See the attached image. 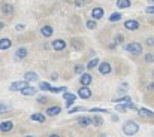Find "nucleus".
Returning a JSON list of instances; mask_svg holds the SVG:
<instances>
[{
    "label": "nucleus",
    "instance_id": "nucleus-1",
    "mask_svg": "<svg viewBox=\"0 0 154 137\" xmlns=\"http://www.w3.org/2000/svg\"><path fill=\"white\" fill-rule=\"evenodd\" d=\"M121 130H123V133H124L126 136H135V134H138V131H139V125H138L135 121L127 119V121L123 124Z\"/></svg>",
    "mask_w": 154,
    "mask_h": 137
},
{
    "label": "nucleus",
    "instance_id": "nucleus-2",
    "mask_svg": "<svg viewBox=\"0 0 154 137\" xmlns=\"http://www.w3.org/2000/svg\"><path fill=\"white\" fill-rule=\"evenodd\" d=\"M123 48H124V51H127V52H132V54H136V55L142 54V45H141V43H138V42L126 43V45L123 46Z\"/></svg>",
    "mask_w": 154,
    "mask_h": 137
},
{
    "label": "nucleus",
    "instance_id": "nucleus-3",
    "mask_svg": "<svg viewBox=\"0 0 154 137\" xmlns=\"http://www.w3.org/2000/svg\"><path fill=\"white\" fill-rule=\"evenodd\" d=\"M93 82V76H91V73H82V75H79V84H81V87H88L90 84Z\"/></svg>",
    "mask_w": 154,
    "mask_h": 137
},
{
    "label": "nucleus",
    "instance_id": "nucleus-4",
    "mask_svg": "<svg viewBox=\"0 0 154 137\" xmlns=\"http://www.w3.org/2000/svg\"><path fill=\"white\" fill-rule=\"evenodd\" d=\"M97 69H99V73H100V75H109V73L112 72V66H111L108 61L99 63V64H97Z\"/></svg>",
    "mask_w": 154,
    "mask_h": 137
},
{
    "label": "nucleus",
    "instance_id": "nucleus-5",
    "mask_svg": "<svg viewBox=\"0 0 154 137\" xmlns=\"http://www.w3.org/2000/svg\"><path fill=\"white\" fill-rule=\"evenodd\" d=\"M124 28L129 30V31H135L139 28V21L136 19H126L124 21Z\"/></svg>",
    "mask_w": 154,
    "mask_h": 137
},
{
    "label": "nucleus",
    "instance_id": "nucleus-6",
    "mask_svg": "<svg viewBox=\"0 0 154 137\" xmlns=\"http://www.w3.org/2000/svg\"><path fill=\"white\" fill-rule=\"evenodd\" d=\"M26 85H29L26 81H17V82H12V84H11V87H9V91L18 92L20 90H23Z\"/></svg>",
    "mask_w": 154,
    "mask_h": 137
},
{
    "label": "nucleus",
    "instance_id": "nucleus-7",
    "mask_svg": "<svg viewBox=\"0 0 154 137\" xmlns=\"http://www.w3.org/2000/svg\"><path fill=\"white\" fill-rule=\"evenodd\" d=\"M78 97L82 98V100H88L91 97V90L88 87H79L78 90Z\"/></svg>",
    "mask_w": 154,
    "mask_h": 137
},
{
    "label": "nucleus",
    "instance_id": "nucleus-8",
    "mask_svg": "<svg viewBox=\"0 0 154 137\" xmlns=\"http://www.w3.org/2000/svg\"><path fill=\"white\" fill-rule=\"evenodd\" d=\"M51 46L54 51H63V49H66V40H63V39H55L54 42H51Z\"/></svg>",
    "mask_w": 154,
    "mask_h": 137
},
{
    "label": "nucleus",
    "instance_id": "nucleus-9",
    "mask_svg": "<svg viewBox=\"0 0 154 137\" xmlns=\"http://www.w3.org/2000/svg\"><path fill=\"white\" fill-rule=\"evenodd\" d=\"M14 130V122L12 121H2L0 122V131L2 133H9Z\"/></svg>",
    "mask_w": 154,
    "mask_h": 137
},
{
    "label": "nucleus",
    "instance_id": "nucleus-10",
    "mask_svg": "<svg viewBox=\"0 0 154 137\" xmlns=\"http://www.w3.org/2000/svg\"><path fill=\"white\" fill-rule=\"evenodd\" d=\"M20 92H21L24 97H30V95H35V94L38 92V88H35V87H32V85H26L23 90H20Z\"/></svg>",
    "mask_w": 154,
    "mask_h": 137
},
{
    "label": "nucleus",
    "instance_id": "nucleus-11",
    "mask_svg": "<svg viewBox=\"0 0 154 137\" xmlns=\"http://www.w3.org/2000/svg\"><path fill=\"white\" fill-rule=\"evenodd\" d=\"M24 81L29 84V82H38L39 81V76L36 72H26L24 73Z\"/></svg>",
    "mask_w": 154,
    "mask_h": 137
},
{
    "label": "nucleus",
    "instance_id": "nucleus-12",
    "mask_svg": "<svg viewBox=\"0 0 154 137\" xmlns=\"http://www.w3.org/2000/svg\"><path fill=\"white\" fill-rule=\"evenodd\" d=\"M136 112H138L141 116H144V118H154V112L150 110V109H147V107H138Z\"/></svg>",
    "mask_w": 154,
    "mask_h": 137
},
{
    "label": "nucleus",
    "instance_id": "nucleus-13",
    "mask_svg": "<svg viewBox=\"0 0 154 137\" xmlns=\"http://www.w3.org/2000/svg\"><path fill=\"white\" fill-rule=\"evenodd\" d=\"M29 55V51H27V48H24V46H21V48H18L17 51H15V58L17 60H23V58H26Z\"/></svg>",
    "mask_w": 154,
    "mask_h": 137
},
{
    "label": "nucleus",
    "instance_id": "nucleus-14",
    "mask_svg": "<svg viewBox=\"0 0 154 137\" xmlns=\"http://www.w3.org/2000/svg\"><path fill=\"white\" fill-rule=\"evenodd\" d=\"M30 119L35 121V122H41V124H44V122L47 121V116H45L44 113H41V112H36V113L30 115Z\"/></svg>",
    "mask_w": 154,
    "mask_h": 137
},
{
    "label": "nucleus",
    "instance_id": "nucleus-15",
    "mask_svg": "<svg viewBox=\"0 0 154 137\" xmlns=\"http://www.w3.org/2000/svg\"><path fill=\"white\" fill-rule=\"evenodd\" d=\"M103 15H105L103 7H94V9L91 10V18H93V19H100V18H103Z\"/></svg>",
    "mask_w": 154,
    "mask_h": 137
},
{
    "label": "nucleus",
    "instance_id": "nucleus-16",
    "mask_svg": "<svg viewBox=\"0 0 154 137\" xmlns=\"http://www.w3.org/2000/svg\"><path fill=\"white\" fill-rule=\"evenodd\" d=\"M60 112H61V107L60 106H51V107L47 109L45 115H48V116H57V115H60Z\"/></svg>",
    "mask_w": 154,
    "mask_h": 137
},
{
    "label": "nucleus",
    "instance_id": "nucleus-17",
    "mask_svg": "<svg viewBox=\"0 0 154 137\" xmlns=\"http://www.w3.org/2000/svg\"><path fill=\"white\" fill-rule=\"evenodd\" d=\"M78 125L82 127V128L90 127V125H91V118H88V116H81V118L78 119Z\"/></svg>",
    "mask_w": 154,
    "mask_h": 137
},
{
    "label": "nucleus",
    "instance_id": "nucleus-18",
    "mask_svg": "<svg viewBox=\"0 0 154 137\" xmlns=\"http://www.w3.org/2000/svg\"><path fill=\"white\" fill-rule=\"evenodd\" d=\"M11 46H12V40H11V39H8V37L0 39V51H6V49H9Z\"/></svg>",
    "mask_w": 154,
    "mask_h": 137
},
{
    "label": "nucleus",
    "instance_id": "nucleus-19",
    "mask_svg": "<svg viewBox=\"0 0 154 137\" xmlns=\"http://www.w3.org/2000/svg\"><path fill=\"white\" fill-rule=\"evenodd\" d=\"M2 12H3L5 15L11 16V15H14V6H12L11 3H5V4L2 6Z\"/></svg>",
    "mask_w": 154,
    "mask_h": 137
},
{
    "label": "nucleus",
    "instance_id": "nucleus-20",
    "mask_svg": "<svg viewBox=\"0 0 154 137\" xmlns=\"http://www.w3.org/2000/svg\"><path fill=\"white\" fill-rule=\"evenodd\" d=\"M52 33H54V30H52L51 25H44V27L41 28V34H42L44 37H51Z\"/></svg>",
    "mask_w": 154,
    "mask_h": 137
},
{
    "label": "nucleus",
    "instance_id": "nucleus-21",
    "mask_svg": "<svg viewBox=\"0 0 154 137\" xmlns=\"http://www.w3.org/2000/svg\"><path fill=\"white\" fill-rule=\"evenodd\" d=\"M130 4H132L130 0H117V7L118 9H127V7H130Z\"/></svg>",
    "mask_w": 154,
    "mask_h": 137
},
{
    "label": "nucleus",
    "instance_id": "nucleus-22",
    "mask_svg": "<svg viewBox=\"0 0 154 137\" xmlns=\"http://www.w3.org/2000/svg\"><path fill=\"white\" fill-rule=\"evenodd\" d=\"M91 124H94V127H102L103 125V118L102 116H97V115L91 116Z\"/></svg>",
    "mask_w": 154,
    "mask_h": 137
},
{
    "label": "nucleus",
    "instance_id": "nucleus-23",
    "mask_svg": "<svg viewBox=\"0 0 154 137\" xmlns=\"http://www.w3.org/2000/svg\"><path fill=\"white\" fill-rule=\"evenodd\" d=\"M100 61H99V58H93V60H90L88 63H87V66H85V69H88V70H93L94 67H97V64H99Z\"/></svg>",
    "mask_w": 154,
    "mask_h": 137
},
{
    "label": "nucleus",
    "instance_id": "nucleus-24",
    "mask_svg": "<svg viewBox=\"0 0 154 137\" xmlns=\"http://www.w3.org/2000/svg\"><path fill=\"white\" fill-rule=\"evenodd\" d=\"M64 91H67L66 87H51V88H50V92H51V94H63Z\"/></svg>",
    "mask_w": 154,
    "mask_h": 137
},
{
    "label": "nucleus",
    "instance_id": "nucleus-25",
    "mask_svg": "<svg viewBox=\"0 0 154 137\" xmlns=\"http://www.w3.org/2000/svg\"><path fill=\"white\" fill-rule=\"evenodd\" d=\"M132 98L126 94V95H121V97H118V98H114L112 100V103H126V101H130Z\"/></svg>",
    "mask_w": 154,
    "mask_h": 137
},
{
    "label": "nucleus",
    "instance_id": "nucleus-26",
    "mask_svg": "<svg viewBox=\"0 0 154 137\" xmlns=\"http://www.w3.org/2000/svg\"><path fill=\"white\" fill-rule=\"evenodd\" d=\"M87 110V107H84V106H75V107H70L67 112L72 115V113H76V112H85Z\"/></svg>",
    "mask_w": 154,
    "mask_h": 137
},
{
    "label": "nucleus",
    "instance_id": "nucleus-27",
    "mask_svg": "<svg viewBox=\"0 0 154 137\" xmlns=\"http://www.w3.org/2000/svg\"><path fill=\"white\" fill-rule=\"evenodd\" d=\"M91 113H109V110L108 109H103V107H91V109H88Z\"/></svg>",
    "mask_w": 154,
    "mask_h": 137
},
{
    "label": "nucleus",
    "instance_id": "nucleus-28",
    "mask_svg": "<svg viewBox=\"0 0 154 137\" xmlns=\"http://www.w3.org/2000/svg\"><path fill=\"white\" fill-rule=\"evenodd\" d=\"M121 19V13L120 12H114V13H111V16H109V21L111 22H117V21H120Z\"/></svg>",
    "mask_w": 154,
    "mask_h": 137
},
{
    "label": "nucleus",
    "instance_id": "nucleus-29",
    "mask_svg": "<svg viewBox=\"0 0 154 137\" xmlns=\"http://www.w3.org/2000/svg\"><path fill=\"white\" fill-rule=\"evenodd\" d=\"M63 98H64V100H73V101H75V100H76V95L69 91H64L63 92Z\"/></svg>",
    "mask_w": 154,
    "mask_h": 137
},
{
    "label": "nucleus",
    "instance_id": "nucleus-30",
    "mask_svg": "<svg viewBox=\"0 0 154 137\" xmlns=\"http://www.w3.org/2000/svg\"><path fill=\"white\" fill-rule=\"evenodd\" d=\"M50 88H51L50 82H39V90L41 91H50Z\"/></svg>",
    "mask_w": 154,
    "mask_h": 137
},
{
    "label": "nucleus",
    "instance_id": "nucleus-31",
    "mask_svg": "<svg viewBox=\"0 0 154 137\" xmlns=\"http://www.w3.org/2000/svg\"><path fill=\"white\" fill-rule=\"evenodd\" d=\"M96 27H97L96 19H88V21H87V28H88V30H94Z\"/></svg>",
    "mask_w": 154,
    "mask_h": 137
},
{
    "label": "nucleus",
    "instance_id": "nucleus-32",
    "mask_svg": "<svg viewBox=\"0 0 154 137\" xmlns=\"http://www.w3.org/2000/svg\"><path fill=\"white\" fill-rule=\"evenodd\" d=\"M48 101V97L47 95H38L36 97V103H39V104H45Z\"/></svg>",
    "mask_w": 154,
    "mask_h": 137
},
{
    "label": "nucleus",
    "instance_id": "nucleus-33",
    "mask_svg": "<svg viewBox=\"0 0 154 137\" xmlns=\"http://www.w3.org/2000/svg\"><path fill=\"white\" fill-rule=\"evenodd\" d=\"M84 70H85V66H81V64L75 66V73H76V75H82Z\"/></svg>",
    "mask_w": 154,
    "mask_h": 137
},
{
    "label": "nucleus",
    "instance_id": "nucleus-34",
    "mask_svg": "<svg viewBox=\"0 0 154 137\" xmlns=\"http://www.w3.org/2000/svg\"><path fill=\"white\" fill-rule=\"evenodd\" d=\"M9 109H11V106H8V104H5V103L0 101V113H5V112H8Z\"/></svg>",
    "mask_w": 154,
    "mask_h": 137
},
{
    "label": "nucleus",
    "instance_id": "nucleus-35",
    "mask_svg": "<svg viewBox=\"0 0 154 137\" xmlns=\"http://www.w3.org/2000/svg\"><path fill=\"white\" fill-rule=\"evenodd\" d=\"M145 61L147 63H154V54H145Z\"/></svg>",
    "mask_w": 154,
    "mask_h": 137
},
{
    "label": "nucleus",
    "instance_id": "nucleus-36",
    "mask_svg": "<svg viewBox=\"0 0 154 137\" xmlns=\"http://www.w3.org/2000/svg\"><path fill=\"white\" fill-rule=\"evenodd\" d=\"M123 42H124L123 34H117V36H115V45H117V43H123Z\"/></svg>",
    "mask_w": 154,
    "mask_h": 137
},
{
    "label": "nucleus",
    "instance_id": "nucleus-37",
    "mask_svg": "<svg viewBox=\"0 0 154 137\" xmlns=\"http://www.w3.org/2000/svg\"><path fill=\"white\" fill-rule=\"evenodd\" d=\"M115 110L117 112H126L127 109L124 107V104H115Z\"/></svg>",
    "mask_w": 154,
    "mask_h": 137
},
{
    "label": "nucleus",
    "instance_id": "nucleus-38",
    "mask_svg": "<svg viewBox=\"0 0 154 137\" xmlns=\"http://www.w3.org/2000/svg\"><path fill=\"white\" fill-rule=\"evenodd\" d=\"M145 12L148 13V15H151V13H154V4H150L147 9H145Z\"/></svg>",
    "mask_w": 154,
    "mask_h": 137
},
{
    "label": "nucleus",
    "instance_id": "nucleus-39",
    "mask_svg": "<svg viewBox=\"0 0 154 137\" xmlns=\"http://www.w3.org/2000/svg\"><path fill=\"white\" fill-rule=\"evenodd\" d=\"M73 103H75L73 100H66V107H67V109H70V107L73 106Z\"/></svg>",
    "mask_w": 154,
    "mask_h": 137
},
{
    "label": "nucleus",
    "instance_id": "nucleus-40",
    "mask_svg": "<svg viewBox=\"0 0 154 137\" xmlns=\"http://www.w3.org/2000/svg\"><path fill=\"white\" fill-rule=\"evenodd\" d=\"M15 28H17V31H21V30H24V28H26V25H24V24H17V27H15Z\"/></svg>",
    "mask_w": 154,
    "mask_h": 137
},
{
    "label": "nucleus",
    "instance_id": "nucleus-41",
    "mask_svg": "<svg viewBox=\"0 0 154 137\" xmlns=\"http://www.w3.org/2000/svg\"><path fill=\"white\" fill-rule=\"evenodd\" d=\"M147 45L154 46V37H148V39H147Z\"/></svg>",
    "mask_w": 154,
    "mask_h": 137
},
{
    "label": "nucleus",
    "instance_id": "nucleus-42",
    "mask_svg": "<svg viewBox=\"0 0 154 137\" xmlns=\"http://www.w3.org/2000/svg\"><path fill=\"white\" fill-rule=\"evenodd\" d=\"M111 119H112L114 122H118V121H120V116H118V115H112V116H111Z\"/></svg>",
    "mask_w": 154,
    "mask_h": 137
},
{
    "label": "nucleus",
    "instance_id": "nucleus-43",
    "mask_svg": "<svg viewBox=\"0 0 154 137\" xmlns=\"http://www.w3.org/2000/svg\"><path fill=\"white\" fill-rule=\"evenodd\" d=\"M57 79H58V75H57V73H52L51 75V81H57Z\"/></svg>",
    "mask_w": 154,
    "mask_h": 137
},
{
    "label": "nucleus",
    "instance_id": "nucleus-44",
    "mask_svg": "<svg viewBox=\"0 0 154 137\" xmlns=\"http://www.w3.org/2000/svg\"><path fill=\"white\" fill-rule=\"evenodd\" d=\"M154 90V82H151L150 85H148V91H153Z\"/></svg>",
    "mask_w": 154,
    "mask_h": 137
},
{
    "label": "nucleus",
    "instance_id": "nucleus-45",
    "mask_svg": "<svg viewBox=\"0 0 154 137\" xmlns=\"http://www.w3.org/2000/svg\"><path fill=\"white\" fill-rule=\"evenodd\" d=\"M75 4H76V6H82V1H81V0H76Z\"/></svg>",
    "mask_w": 154,
    "mask_h": 137
},
{
    "label": "nucleus",
    "instance_id": "nucleus-46",
    "mask_svg": "<svg viewBox=\"0 0 154 137\" xmlns=\"http://www.w3.org/2000/svg\"><path fill=\"white\" fill-rule=\"evenodd\" d=\"M48 137H60V136H58V134H55V133H52V134H50Z\"/></svg>",
    "mask_w": 154,
    "mask_h": 137
},
{
    "label": "nucleus",
    "instance_id": "nucleus-47",
    "mask_svg": "<svg viewBox=\"0 0 154 137\" xmlns=\"http://www.w3.org/2000/svg\"><path fill=\"white\" fill-rule=\"evenodd\" d=\"M2 28H5V22H2V21H0V30H2Z\"/></svg>",
    "mask_w": 154,
    "mask_h": 137
},
{
    "label": "nucleus",
    "instance_id": "nucleus-48",
    "mask_svg": "<svg viewBox=\"0 0 154 137\" xmlns=\"http://www.w3.org/2000/svg\"><path fill=\"white\" fill-rule=\"evenodd\" d=\"M81 1H82V3H88L90 0H81Z\"/></svg>",
    "mask_w": 154,
    "mask_h": 137
},
{
    "label": "nucleus",
    "instance_id": "nucleus-49",
    "mask_svg": "<svg viewBox=\"0 0 154 137\" xmlns=\"http://www.w3.org/2000/svg\"><path fill=\"white\" fill-rule=\"evenodd\" d=\"M150 1V4H154V0H148Z\"/></svg>",
    "mask_w": 154,
    "mask_h": 137
},
{
    "label": "nucleus",
    "instance_id": "nucleus-50",
    "mask_svg": "<svg viewBox=\"0 0 154 137\" xmlns=\"http://www.w3.org/2000/svg\"><path fill=\"white\" fill-rule=\"evenodd\" d=\"M26 137H35V136H30V134H29V136H26Z\"/></svg>",
    "mask_w": 154,
    "mask_h": 137
},
{
    "label": "nucleus",
    "instance_id": "nucleus-51",
    "mask_svg": "<svg viewBox=\"0 0 154 137\" xmlns=\"http://www.w3.org/2000/svg\"><path fill=\"white\" fill-rule=\"evenodd\" d=\"M153 137H154V131H153Z\"/></svg>",
    "mask_w": 154,
    "mask_h": 137
},
{
    "label": "nucleus",
    "instance_id": "nucleus-52",
    "mask_svg": "<svg viewBox=\"0 0 154 137\" xmlns=\"http://www.w3.org/2000/svg\"><path fill=\"white\" fill-rule=\"evenodd\" d=\"M153 75H154V73H153Z\"/></svg>",
    "mask_w": 154,
    "mask_h": 137
}]
</instances>
